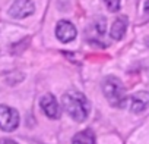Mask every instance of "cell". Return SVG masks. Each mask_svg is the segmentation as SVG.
<instances>
[{"label":"cell","instance_id":"7","mask_svg":"<svg viewBox=\"0 0 149 144\" xmlns=\"http://www.w3.org/2000/svg\"><path fill=\"white\" fill-rule=\"evenodd\" d=\"M149 106V93L148 91H139L133 94L132 97V112L140 113Z\"/></svg>","mask_w":149,"mask_h":144},{"label":"cell","instance_id":"11","mask_svg":"<svg viewBox=\"0 0 149 144\" xmlns=\"http://www.w3.org/2000/svg\"><path fill=\"white\" fill-rule=\"evenodd\" d=\"M0 144H16V143H15L13 140H5V141H2Z\"/></svg>","mask_w":149,"mask_h":144},{"label":"cell","instance_id":"14","mask_svg":"<svg viewBox=\"0 0 149 144\" xmlns=\"http://www.w3.org/2000/svg\"><path fill=\"white\" fill-rule=\"evenodd\" d=\"M148 75H149V71H148Z\"/></svg>","mask_w":149,"mask_h":144},{"label":"cell","instance_id":"8","mask_svg":"<svg viewBox=\"0 0 149 144\" xmlns=\"http://www.w3.org/2000/svg\"><path fill=\"white\" fill-rule=\"evenodd\" d=\"M126 30H127V18L120 16L116 19V22L111 27V37L114 40H121L126 34Z\"/></svg>","mask_w":149,"mask_h":144},{"label":"cell","instance_id":"2","mask_svg":"<svg viewBox=\"0 0 149 144\" xmlns=\"http://www.w3.org/2000/svg\"><path fill=\"white\" fill-rule=\"evenodd\" d=\"M102 90H104L105 99L108 100V103L111 106H123V103H126V100H127L123 84L120 83V80H117L114 77H107L104 80Z\"/></svg>","mask_w":149,"mask_h":144},{"label":"cell","instance_id":"9","mask_svg":"<svg viewBox=\"0 0 149 144\" xmlns=\"http://www.w3.org/2000/svg\"><path fill=\"white\" fill-rule=\"evenodd\" d=\"M72 143L73 144H95V135L92 129H85L74 135Z\"/></svg>","mask_w":149,"mask_h":144},{"label":"cell","instance_id":"3","mask_svg":"<svg viewBox=\"0 0 149 144\" xmlns=\"http://www.w3.org/2000/svg\"><path fill=\"white\" fill-rule=\"evenodd\" d=\"M19 125V115L15 109L0 104V129L6 132L15 131Z\"/></svg>","mask_w":149,"mask_h":144},{"label":"cell","instance_id":"13","mask_svg":"<svg viewBox=\"0 0 149 144\" xmlns=\"http://www.w3.org/2000/svg\"><path fill=\"white\" fill-rule=\"evenodd\" d=\"M146 43H148V46H149V37H148V38H146Z\"/></svg>","mask_w":149,"mask_h":144},{"label":"cell","instance_id":"6","mask_svg":"<svg viewBox=\"0 0 149 144\" xmlns=\"http://www.w3.org/2000/svg\"><path fill=\"white\" fill-rule=\"evenodd\" d=\"M40 106L42 109V112L51 118V119H57L60 116V107H58V103L56 100V97L53 94H45L41 102H40Z\"/></svg>","mask_w":149,"mask_h":144},{"label":"cell","instance_id":"4","mask_svg":"<svg viewBox=\"0 0 149 144\" xmlns=\"http://www.w3.org/2000/svg\"><path fill=\"white\" fill-rule=\"evenodd\" d=\"M34 3L32 0H16V2L10 6V16L12 18H16V19H22V18H26L29 15L34 13Z\"/></svg>","mask_w":149,"mask_h":144},{"label":"cell","instance_id":"10","mask_svg":"<svg viewBox=\"0 0 149 144\" xmlns=\"http://www.w3.org/2000/svg\"><path fill=\"white\" fill-rule=\"evenodd\" d=\"M104 2H105L108 11H111V12H116L120 9V0H104Z\"/></svg>","mask_w":149,"mask_h":144},{"label":"cell","instance_id":"12","mask_svg":"<svg viewBox=\"0 0 149 144\" xmlns=\"http://www.w3.org/2000/svg\"><path fill=\"white\" fill-rule=\"evenodd\" d=\"M145 12L149 13V0H146V2H145Z\"/></svg>","mask_w":149,"mask_h":144},{"label":"cell","instance_id":"1","mask_svg":"<svg viewBox=\"0 0 149 144\" xmlns=\"http://www.w3.org/2000/svg\"><path fill=\"white\" fill-rule=\"evenodd\" d=\"M63 107L64 110L78 122H84L91 110V104L88 99L79 91H69L63 96Z\"/></svg>","mask_w":149,"mask_h":144},{"label":"cell","instance_id":"5","mask_svg":"<svg viewBox=\"0 0 149 144\" xmlns=\"http://www.w3.org/2000/svg\"><path fill=\"white\" fill-rule=\"evenodd\" d=\"M56 35L60 41L69 43L76 38V28L69 21H60L56 27Z\"/></svg>","mask_w":149,"mask_h":144}]
</instances>
